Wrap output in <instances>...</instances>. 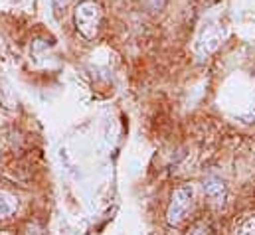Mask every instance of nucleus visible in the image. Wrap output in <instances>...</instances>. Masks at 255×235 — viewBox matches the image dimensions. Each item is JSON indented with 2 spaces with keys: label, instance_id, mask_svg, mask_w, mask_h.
I'll return each instance as SVG.
<instances>
[{
  "label": "nucleus",
  "instance_id": "nucleus-1",
  "mask_svg": "<svg viewBox=\"0 0 255 235\" xmlns=\"http://www.w3.org/2000/svg\"><path fill=\"white\" fill-rule=\"evenodd\" d=\"M73 20H75L77 32L83 38L93 40L99 34V28H101V22H103V10L95 0H81L75 8Z\"/></svg>",
  "mask_w": 255,
  "mask_h": 235
},
{
  "label": "nucleus",
  "instance_id": "nucleus-2",
  "mask_svg": "<svg viewBox=\"0 0 255 235\" xmlns=\"http://www.w3.org/2000/svg\"><path fill=\"white\" fill-rule=\"evenodd\" d=\"M192 206V188L190 186H180L174 190L172 194V200H170V206L166 210V222L170 226H180L188 212H190Z\"/></svg>",
  "mask_w": 255,
  "mask_h": 235
},
{
  "label": "nucleus",
  "instance_id": "nucleus-3",
  "mask_svg": "<svg viewBox=\"0 0 255 235\" xmlns=\"http://www.w3.org/2000/svg\"><path fill=\"white\" fill-rule=\"evenodd\" d=\"M204 188H206V194L214 200V202H224V196H226V188H224V182L220 180V178L216 176H210L206 180V184H204Z\"/></svg>",
  "mask_w": 255,
  "mask_h": 235
},
{
  "label": "nucleus",
  "instance_id": "nucleus-4",
  "mask_svg": "<svg viewBox=\"0 0 255 235\" xmlns=\"http://www.w3.org/2000/svg\"><path fill=\"white\" fill-rule=\"evenodd\" d=\"M18 210V200L6 190H0V220L10 218Z\"/></svg>",
  "mask_w": 255,
  "mask_h": 235
},
{
  "label": "nucleus",
  "instance_id": "nucleus-5",
  "mask_svg": "<svg viewBox=\"0 0 255 235\" xmlns=\"http://www.w3.org/2000/svg\"><path fill=\"white\" fill-rule=\"evenodd\" d=\"M140 4L148 10V12H160L166 6V0H140Z\"/></svg>",
  "mask_w": 255,
  "mask_h": 235
},
{
  "label": "nucleus",
  "instance_id": "nucleus-6",
  "mask_svg": "<svg viewBox=\"0 0 255 235\" xmlns=\"http://www.w3.org/2000/svg\"><path fill=\"white\" fill-rule=\"evenodd\" d=\"M238 235H255V218H248V220L242 224Z\"/></svg>",
  "mask_w": 255,
  "mask_h": 235
},
{
  "label": "nucleus",
  "instance_id": "nucleus-7",
  "mask_svg": "<svg viewBox=\"0 0 255 235\" xmlns=\"http://www.w3.org/2000/svg\"><path fill=\"white\" fill-rule=\"evenodd\" d=\"M186 235H210V230H208V226H206V224L198 222V224H194L190 230L186 232Z\"/></svg>",
  "mask_w": 255,
  "mask_h": 235
},
{
  "label": "nucleus",
  "instance_id": "nucleus-8",
  "mask_svg": "<svg viewBox=\"0 0 255 235\" xmlns=\"http://www.w3.org/2000/svg\"><path fill=\"white\" fill-rule=\"evenodd\" d=\"M67 4H69V0H54V8L56 10H64Z\"/></svg>",
  "mask_w": 255,
  "mask_h": 235
},
{
  "label": "nucleus",
  "instance_id": "nucleus-9",
  "mask_svg": "<svg viewBox=\"0 0 255 235\" xmlns=\"http://www.w3.org/2000/svg\"><path fill=\"white\" fill-rule=\"evenodd\" d=\"M252 115L255 117V103H254V107H252Z\"/></svg>",
  "mask_w": 255,
  "mask_h": 235
}]
</instances>
